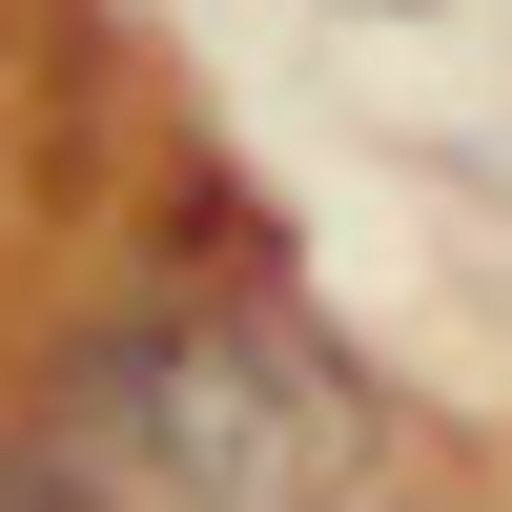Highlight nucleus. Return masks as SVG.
Instances as JSON below:
<instances>
[{"mask_svg": "<svg viewBox=\"0 0 512 512\" xmlns=\"http://www.w3.org/2000/svg\"><path fill=\"white\" fill-rule=\"evenodd\" d=\"M103 431L144 451L164 492H205V512H287V472H308V390H287L267 349H226V328L103 349Z\"/></svg>", "mask_w": 512, "mask_h": 512, "instance_id": "1", "label": "nucleus"}, {"mask_svg": "<svg viewBox=\"0 0 512 512\" xmlns=\"http://www.w3.org/2000/svg\"><path fill=\"white\" fill-rule=\"evenodd\" d=\"M0 512H103V492H82V451H41V431H0Z\"/></svg>", "mask_w": 512, "mask_h": 512, "instance_id": "2", "label": "nucleus"}]
</instances>
